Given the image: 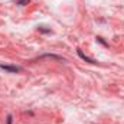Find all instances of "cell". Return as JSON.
<instances>
[{
	"instance_id": "cell-1",
	"label": "cell",
	"mask_w": 124,
	"mask_h": 124,
	"mask_svg": "<svg viewBox=\"0 0 124 124\" xmlns=\"http://www.w3.org/2000/svg\"><path fill=\"white\" fill-rule=\"evenodd\" d=\"M0 68L6 72H10V74H16V72H20L22 68L20 66H16V65H6V63H1Z\"/></svg>"
},
{
	"instance_id": "cell-2",
	"label": "cell",
	"mask_w": 124,
	"mask_h": 124,
	"mask_svg": "<svg viewBox=\"0 0 124 124\" xmlns=\"http://www.w3.org/2000/svg\"><path fill=\"white\" fill-rule=\"evenodd\" d=\"M77 54H78V56L82 59V61H85V62H88V63H93V65H95V63H98V62L95 61V59H93V58H90V56H87L81 49H77Z\"/></svg>"
},
{
	"instance_id": "cell-3",
	"label": "cell",
	"mask_w": 124,
	"mask_h": 124,
	"mask_svg": "<svg viewBox=\"0 0 124 124\" xmlns=\"http://www.w3.org/2000/svg\"><path fill=\"white\" fill-rule=\"evenodd\" d=\"M39 58H51V59H56V61L65 62V58H62L59 55H55V54H43V55H40Z\"/></svg>"
},
{
	"instance_id": "cell-4",
	"label": "cell",
	"mask_w": 124,
	"mask_h": 124,
	"mask_svg": "<svg viewBox=\"0 0 124 124\" xmlns=\"http://www.w3.org/2000/svg\"><path fill=\"white\" fill-rule=\"evenodd\" d=\"M38 31L40 32V33H52L51 29H45V26H39V28H38Z\"/></svg>"
},
{
	"instance_id": "cell-5",
	"label": "cell",
	"mask_w": 124,
	"mask_h": 124,
	"mask_svg": "<svg viewBox=\"0 0 124 124\" xmlns=\"http://www.w3.org/2000/svg\"><path fill=\"white\" fill-rule=\"evenodd\" d=\"M6 124H13V117H12V114H9V116L6 117Z\"/></svg>"
},
{
	"instance_id": "cell-6",
	"label": "cell",
	"mask_w": 124,
	"mask_h": 124,
	"mask_svg": "<svg viewBox=\"0 0 124 124\" xmlns=\"http://www.w3.org/2000/svg\"><path fill=\"white\" fill-rule=\"evenodd\" d=\"M29 3V0H17L16 1V4H19V6H25V4H28Z\"/></svg>"
},
{
	"instance_id": "cell-7",
	"label": "cell",
	"mask_w": 124,
	"mask_h": 124,
	"mask_svg": "<svg viewBox=\"0 0 124 124\" xmlns=\"http://www.w3.org/2000/svg\"><path fill=\"white\" fill-rule=\"evenodd\" d=\"M97 42H100V43H101V45H104V46H108V43H105V42L102 40V38H100V36L97 38Z\"/></svg>"
}]
</instances>
